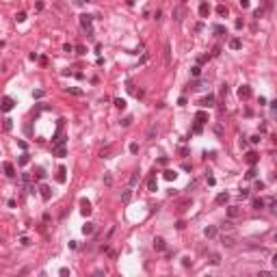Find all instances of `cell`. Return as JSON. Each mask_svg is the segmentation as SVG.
<instances>
[{"label": "cell", "mask_w": 277, "mask_h": 277, "mask_svg": "<svg viewBox=\"0 0 277 277\" xmlns=\"http://www.w3.org/2000/svg\"><path fill=\"white\" fill-rule=\"evenodd\" d=\"M67 91H69V93H74V95H82V91H80V89H74V87H69Z\"/></svg>", "instance_id": "43"}, {"label": "cell", "mask_w": 277, "mask_h": 277, "mask_svg": "<svg viewBox=\"0 0 277 277\" xmlns=\"http://www.w3.org/2000/svg\"><path fill=\"white\" fill-rule=\"evenodd\" d=\"M160 18H163V11L156 9V11H154V20H160Z\"/></svg>", "instance_id": "44"}, {"label": "cell", "mask_w": 277, "mask_h": 277, "mask_svg": "<svg viewBox=\"0 0 277 277\" xmlns=\"http://www.w3.org/2000/svg\"><path fill=\"white\" fill-rule=\"evenodd\" d=\"M191 258H182V266H184V269H188V266H191Z\"/></svg>", "instance_id": "38"}, {"label": "cell", "mask_w": 277, "mask_h": 277, "mask_svg": "<svg viewBox=\"0 0 277 277\" xmlns=\"http://www.w3.org/2000/svg\"><path fill=\"white\" fill-rule=\"evenodd\" d=\"M271 2H273V0H264V4H266V7H271Z\"/></svg>", "instance_id": "55"}, {"label": "cell", "mask_w": 277, "mask_h": 277, "mask_svg": "<svg viewBox=\"0 0 277 277\" xmlns=\"http://www.w3.org/2000/svg\"><path fill=\"white\" fill-rule=\"evenodd\" d=\"M217 234H219V228H217V225H208V228L204 230V236H206V238H214Z\"/></svg>", "instance_id": "6"}, {"label": "cell", "mask_w": 277, "mask_h": 277, "mask_svg": "<svg viewBox=\"0 0 277 277\" xmlns=\"http://www.w3.org/2000/svg\"><path fill=\"white\" fill-rule=\"evenodd\" d=\"M67 171H65V167H59V171H57V182H61V184H65V180H67Z\"/></svg>", "instance_id": "15"}, {"label": "cell", "mask_w": 277, "mask_h": 277, "mask_svg": "<svg viewBox=\"0 0 277 277\" xmlns=\"http://www.w3.org/2000/svg\"><path fill=\"white\" fill-rule=\"evenodd\" d=\"M74 4H76V7H82V4H85V0H74Z\"/></svg>", "instance_id": "54"}, {"label": "cell", "mask_w": 277, "mask_h": 277, "mask_svg": "<svg viewBox=\"0 0 277 277\" xmlns=\"http://www.w3.org/2000/svg\"><path fill=\"white\" fill-rule=\"evenodd\" d=\"M251 206L256 208V210H262L264 206H266V201H264L262 197H256V199H253V201H251Z\"/></svg>", "instance_id": "18"}, {"label": "cell", "mask_w": 277, "mask_h": 277, "mask_svg": "<svg viewBox=\"0 0 277 277\" xmlns=\"http://www.w3.org/2000/svg\"><path fill=\"white\" fill-rule=\"evenodd\" d=\"M228 217H230V219L240 217V208H238V206H230V208H228Z\"/></svg>", "instance_id": "16"}, {"label": "cell", "mask_w": 277, "mask_h": 277, "mask_svg": "<svg viewBox=\"0 0 277 277\" xmlns=\"http://www.w3.org/2000/svg\"><path fill=\"white\" fill-rule=\"evenodd\" d=\"M182 15H184V11H182L180 7H175V9H173V20H175V22H182Z\"/></svg>", "instance_id": "24"}, {"label": "cell", "mask_w": 277, "mask_h": 277, "mask_svg": "<svg viewBox=\"0 0 277 277\" xmlns=\"http://www.w3.org/2000/svg\"><path fill=\"white\" fill-rule=\"evenodd\" d=\"M258 160H260V154H256V152H249V154H247V163L251 165V167H256Z\"/></svg>", "instance_id": "13"}, {"label": "cell", "mask_w": 277, "mask_h": 277, "mask_svg": "<svg viewBox=\"0 0 277 277\" xmlns=\"http://www.w3.org/2000/svg\"><path fill=\"white\" fill-rule=\"evenodd\" d=\"M214 201H217L219 206H223V204H228V201H230V195H228V193H219V195H217V199H214Z\"/></svg>", "instance_id": "17"}, {"label": "cell", "mask_w": 277, "mask_h": 277, "mask_svg": "<svg viewBox=\"0 0 277 277\" xmlns=\"http://www.w3.org/2000/svg\"><path fill=\"white\" fill-rule=\"evenodd\" d=\"M195 119H197V124H206L208 121V113L206 110H199V113L195 115Z\"/></svg>", "instance_id": "19"}, {"label": "cell", "mask_w": 277, "mask_h": 277, "mask_svg": "<svg viewBox=\"0 0 277 277\" xmlns=\"http://www.w3.org/2000/svg\"><path fill=\"white\" fill-rule=\"evenodd\" d=\"M74 50H76V52H78V54H85V52H87V48H85V46H76Z\"/></svg>", "instance_id": "42"}, {"label": "cell", "mask_w": 277, "mask_h": 277, "mask_svg": "<svg viewBox=\"0 0 277 277\" xmlns=\"http://www.w3.org/2000/svg\"><path fill=\"white\" fill-rule=\"evenodd\" d=\"M63 50H65V52H74V46H71V43H65Z\"/></svg>", "instance_id": "45"}, {"label": "cell", "mask_w": 277, "mask_h": 277, "mask_svg": "<svg viewBox=\"0 0 277 277\" xmlns=\"http://www.w3.org/2000/svg\"><path fill=\"white\" fill-rule=\"evenodd\" d=\"M80 212L85 214V217H89V214H91V204L87 201V199H80Z\"/></svg>", "instance_id": "7"}, {"label": "cell", "mask_w": 277, "mask_h": 277, "mask_svg": "<svg viewBox=\"0 0 277 277\" xmlns=\"http://www.w3.org/2000/svg\"><path fill=\"white\" fill-rule=\"evenodd\" d=\"M245 175H247V180H253V178L258 175V169H256V167H249V171H247Z\"/></svg>", "instance_id": "28"}, {"label": "cell", "mask_w": 277, "mask_h": 277, "mask_svg": "<svg viewBox=\"0 0 277 277\" xmlns=\"http://www.w3.org/2000/svg\"><path fill=\"white\" fill-rule=\"evenodd\" d=\"M191 74H193V78H199V76H201V67H199V65H195V67L191 69Z\"/></svg>", "instance_id": "35"}, {"label": "cell", "mask_w": 277, "mask_h": 277, "mask_svg": "<svg viewBox=\"0 0 277 277\" xmlns=\"http://www.w3.org/2000/svg\"><path fill=\"white\" fill-rule=\"evenodd\" d=\"M221 242H223L225 247H234L238 242V238H236V234H223L221 236Z\"/></svg>", "instance_id": "2"}, {"label": "cell", "mask_w": 277, "mask_h": 277, "mask_svg": "<svg viewBox=\"0 0 277 277\" xmlns=\"http://www.w3.org/2000/svg\"><path fill=\"white\" fill-rule=\"evenodd\" d=\"M240 197H242V199L249 197V188H242V191H240Z\"/></svg>", "instance_id": "52"}, {"label": "cell", "mask_w": 277, "mask_h": 277, "mask_svg": "<svg viewBox=\"0 0 277 277\" xmlns=\"http://www.w3.org/2000/svg\"><path fill=\"white\" fill-rule=\"evenodd\" d=\"M28 163H30V156H28V154H22V156H20V165L24 167V165H28Z\"/></svg>", "instance_id": "33"}, {"label": "cell", "mask_w": 277, "mask_h": 277, "mask_svg": "<svg viewBox=\"0 0 277 277\" xmlns=\"http://www.w3.org/2000/svg\"><path fill=\"white\" fill-rule=\"evenodd\" d=\"M217 13L221 15V18H225V15H228V7H225V4H219V7H217Z\"/></svg>", "instance_id": "31"}, {"label": "cell", "mask_w": 277, "mask_h": 277, "mask_svg": "<svg viewBox=\"0 0 277 277\" xmlns=\"http://www.w3.org/2000/svg\"><path fill=\"white\" fill-rule=\"evenodd\" d=\"M262 15H264V9H256V11H253V18H262Z\"/></svg>", "instance_id": "37"}, {"label": "cell", "mask_w": 277, "mask_h": 277, "mask_svg": "<svg viewBox=\"0 0 277 277\" xmlns=\"http://www.w3.org/2000/svg\"><path fill=\"white\" fill-rule=\"evenodd\" d=\"M221 230H228V232H230V230H232V223H230V221H225V223L221 225Z\"/></svg>", "instance_id": "46"}, {"label": "cell", "mask_w": 277, "mask_h": 277, "mask_svg": "<svg viewBox=\"0 0 277 277\" xmlns=\"http://www.w3.org/2000/svg\"><path fill=\"white\" fill-rule=\"evenodd\" d=\"M230 48L232 50H240L242 48V41L238 39V37H234V39H230Z\"/></svg>", "instance_id": "21"}, {"label": "cell", "mask_w": 277, "mask_h": 277, "mask_svg": "<svg viewBox=\"0 0 277 277\" xmlns=\"http://www.w3.org/2000/svg\"><path fill=\"white\" fill-rule=\"evenodd\" d=\"M130 152H132V154L138 152V143H130Z\"/></svg>", "instance_id": "41"}, {"label": "cell", "mask_w": 277, "mask_h": 277, "mask_svg": "<svg viewBox=\"0 0 277 277\" xmlns=\"http://www.w3.org/2000/svg\"><path fill=\"white\" fill-rule=\"evenodd\" d=\"M37 178H39V180L46 178V171H43V169H37Z\"/></svg>", "instance_id": "49"}, {"label": "cell", "mask_w": 277, "mask_h": 277, "mask_svg": "<svg viewBox=\"0 0 277 277\" xmlns=\"http://www.w3.org/2000/svg\"><path fill=\"white\" fill-rule=\"evenodd\" d=\"M154 249H158V251H165V249H167V242H165V238H160V236L154 238Z\"/></svg>", "instance_id": "9"}, {"label": "cell", "mask_w": 277, "mask_h": 277, "mask_svg": "<svg viewBox=\"0 0 277 277\" xmlns=\"http://www.w3.org/2000/svg\"><path fill=\"white\" fill-rule=\"evenodd\" d=\"M24 20H26V13H24V11H20V13L15 15V22H24Z\"/></svg>", "instance_id": "36"}, {"label": "cell", "mask_w": 277, "mask_h": 277, "mask_svg": "<svg viewBox=\"0 0 277 277\" xmlns=\"http://www.w3.org/2000/svg\"><path fill=\"white\" fill-rule=\"evenodd\" d=\"M130 197H132V188L128 186V191H126L124 195H121V201H124V204H128V201H130Z\"/></svg>", "instance_id": "30"}, {"label": "cell", "mask_w": 277, "mask_h": 277, "mask_svg": "<svg viewBox=\"0 0 277 277\" xmlns=\"http://www.w3.org/2000/svg\"><path fill=\"white\" fill-rule=\"evenodd\" d=\"M214 132H217V134H223V126L217 124V126H214Z\"/></svg>", "instance_id": "51"}, {"label": "cell", "mask_w": 277, "mask_h": 277, "mask_svg": "<svg viewBox=\"0 0 277 277\" xmlns=\"http://www.w3.org/2000/svg\"><path fill=\"white\" fill-rule=\"evenodd\" d=\"M91 22H93V15L89 13H82L80 15V26H82V30H87V35H93V26H91Z\"/></svg>", "instance_id": "1"}, {"label": "cell", "mask_w": 277, "mask_h": 277, "mask_svg": "<svg viewBox=\"0 0 277 277\" xmlns=\"http://www.w3.org/2000/svg\"><path fill=\"white\" fill-rule=\"evenodd\" d=\"M136 184H138V171H134V173L130 175V182H128V186H130V188H134Z\"/></svg>", "instance_id": "23"}, {"label": "cell", "mask_w": 277, "mask_h": 277, "mask_svg": "<svg viewBox=\"0 0 277 277\" xmlns=\"http://www.w3.org/2000/svg\"><path fill=\"white\" fill-rule=\"evenodd\" d=\"M193 132H195V134H199V132H201V124H195V126H193Z\"/></svg>", "instance_id": "48"}, {"label": "cell", "mask_w": 277, "mask_h": 277, "mask_svg": "<svg viewBox=\"0 0 277 277\" xmlns=\"http://www.w3.org/2000/svg\"><path fill=\"white\" fill-rule=\"evenodd\" d=\"M2 171H4V175H9V178H15V167L11 163H4L2 165Z\"/></svg>", "instance_id": "11"}, {"label": "cell", "mask_w": 277, "mask_h": 277, "mask_svg": "<svg viewBox=\"0 0 277 277\" xmlns=\"http://www.w3.org/2000/svg\"><path fill=\"white\" fill-rule=\"evenodd\" d=\"M113 104H115L117 108H121V110L126 108V100H121V98H115V100H113Z\"/></svg>", "instance_id": "27"}, {"label": "cell", "mask_w": 277, "mask_h": 277, "mask_svg": "<svg viewBox=\"0 0 277 277\" xmlns=\"http://www.w3.org/2000/svg\"><path fill=\"white\" fill-rule=\"evenodd\" d=\"M175 178H178V173H175V171L173 169H167V171H165V180H175Z\"/></svg>", "instance_id": "25"}, {"label": "cell", "mask_w": 277, "mask_h": 277, "mask_svg": "<svg viewBox=\"0 0 277 277\" xmlns=\"http://www.w3.org/2000/svg\"><path fill=\"white\" fill-rule=\"evenodd\" d=\"M154 173H156V171H152V175H149V180H147V188L152 193H156L158 191V182H156V178H154Z\"/></svg>", "instance_id": "8"}, {"label": "cell", "mask_w": 277, "mask_h": 277, "mask_svg": "<svg viewBox=\"0 0 277 277\" xmlns=\"http://www.w3.org/2000/svg\"><path fill=\"white\" fill-rule=\"evenodd\" d=\"M93 232H95V225H93V223H85V225H82V234L89 236V234H93Z\"/></svg>", "instance_id": "22"}, {"label": "cell", "mask_w": 277, "mask_h": 277, "mask_svg": "<svg viewBox=\"0 0 277 277\" xmlns=\"http://www.w3.org/2000/svg\"><path fill=\"white\" fill-rule=\"evenodd\" d=\"M210 262H212V264H219V262H221V258L217 256V253H212V260H210Z\"/></svg>", "instance_id": "47"}, {"label": "cell", "mask_w": 277, "mask_h": 277, "mask_svg": "<svg viewBox=\"0 0 277 277\" xmlns=\"http://www.w3.org/2000/svg\"><path fill=\"white\" fill-rule=\"evenodd\" d=\"M52 149H54V154H57V156H61V158L65 156V143H59V145H54Z\"/></svg>", "instance_id": "20"}, {"label": "cell", "mask_w": 277, "mask_h": 277, "mask_svg": "<svg viewBox=\"0 0 277 277\" xmlns=\"http://www.w3.org/2000/svg\"><path fill=\"white\" fill-rule=\"evenodd\" d=\"M228 93H230V87H228V85H223V87H221V95L225 98V95H228Z\"/></svg>", "instance_id": "39"}, {"label": "cell", "mask_w": 277, "mask_h": 277, "mask_svg": "<svg viewBox=\"0 0 277 277\" xmlns=\"http://www.w3.org/2000/svg\"><path fill=\"white\" fill-rule=\"evenodd\" d=\"M156 132H158V126L152 124V126H149V130H147V138H154V136H156Z\"/></svg>", "instance_id": "26"}, {"label": "cell", "mask_w": 277, "mask_h": 277, "mask_svg": "<svg viewBox=\"0 0 277 277\" xmlns=\"http://www.w3.org/2000/svg\"><path fill=\"white\" fill-rule=\"evenodd\" d=\"M110 152H113V147H104L102 152H100V156L102 158H110Z\"/></svg>", "instance_id": "34"}, {"label": "cell", "mask_w": 277, "mask_h": 277, "mask_svg": "<svg viewBox=\"0 0 277 277\" xmlns=\"http://www.w3.org/2000/svg\"><path fill=\"white\" fill-rule=\"evenodd\" d=\"M188 87H191L193 91H201V89H206V87H208V82H206V80L195 78V80H191V85H188Z\"/></svg>", "instance_id": "3"}, {"label": "cell", "mask_w": 277, "mask_h": 277, "mask_svg": "<svg viewBox=\"0 0 277 277\" xmlns=\"http://www.w3.org/2000/svg\"><path fill=\"white\" fill-rule=\"evenodd\" d=\"M212 30L217 33V35H225V26H223V24H214Z\"/></svg>", "instance_id": "29"}, {"label": "cell", "mask_w": 277, "mask_h": 277, "mask_svg": "<svg viewBox=\"0 0 277 277\" xmlns=\"http://www.w3.org/2000/svg\"><path fill=\"white\" fill-rule=\"evenodd\" d=\"M119 124H121V126H130V124H132V117H126V119H121Z\"/></svg>", "instance_id": "40"}, {"label": "cell", "mask_w": 277, "mask_h": 277, "mask_svg": "<svg viewBox=\"0 0 277 277\" xmlns=\"http://www.w3.org/2000/svg\"><path fill=\"white\" fill-rule=\"evenodd\" d=\"M39 191H41V199H43V201H48V199L52 197V191H50V186L41 184V186H39Z\"/></svg>", "instance_id": "12"}, {"label": "cell", "mask_w": 277, "mask_h": 277, "mask_svg": "<svg viewBox=\"0 0 277 277\" xmlns=\"http://www.w3.org/2000/svg\"><path fill=\"white\" fill-rule=\"evenodd\" d=\"M2 128H4V130H7V132H9L11 128H13V119H9V117H7V119H4V121H2Z\"/></svg>", "instance_id": "32"}, {"label": "cell", "mask_w": 277, "mask_h": 277, "mask_svg": "<svg viewBox=\"0 0 277 277\" xmlns=\"http://www.w3.org/2000/svg\"><path fill=\"white\" fill-rule=\"evenodd\" d=\"M13 106H15V102H13V100H11L9 95H4V98H2V104H0V110H4V113H9V110L13 108Z\"/></svg>", "instance_id": "4"}, {"label": "cell", "mask_w": 277, "mask_h": 277, "mask_svg": "<svg viewBox=\"0 0 277 277\" xmlns=\"http://www.w3.org/2000/svg\"><path fill=\"white\" fill-rule=\"evenodd\" d=\"M251 143H260V134H253L251 136Z\"/></svg>", "instance_id": "53"}, {"label": "cell", "mask_w": 277, "mask_h": 277, "mask_svg": "<svg viewBox=\"0 0 277 277\" xmlns=\"http://www.w3.org/2000/svg\"><path fill=\"white\" fill-rule=\"evenodd\" d=\"M199 106H204V108H210V106H214V95H206V98H201Z\"/></svg>", "instance_id": "10"}, {"label": "cell", "mask_w": 277, "mask_h": 277, "mask_svg": "<svg viewBox=\"0 0 277 277\" xmlns=\"http://www.w3.org/2000/svg\"><path fill=\"white\" fill-rule=\"evenodd\" d=\"M238 95H240V100H249V98H251V87L242 85L240 89H238Z\"/></svg>", "instance_id": "5"}, {"label": "cell", "mask_w": 277, "mask_h": 277, "mask_svg": "<svg viewBox=\"0 0 277 277\" xmlns=\"http://www.w3.org/2000/svg\"><path fill=\"white\" fill-rule=\"evenodd\" d=\"M199 15H201V18H208V15H210V4L208 2L199 4Z\"/></svg>", "instance_id": "14"}, {"label": "cell", "mask_w": 277, "mask_h": 277, "mask_svg": "<svg viewBox=\"0 0 277 277\" xmlns=\"http://www.w3.org/2000/svg\"><path fill=\"white\" fill-rule=\"evenodd\" d=\"M238 4H240L242 9H247V7H249V0H238Z\"/></svg>", "instance_id": "50"}]
</instances>
